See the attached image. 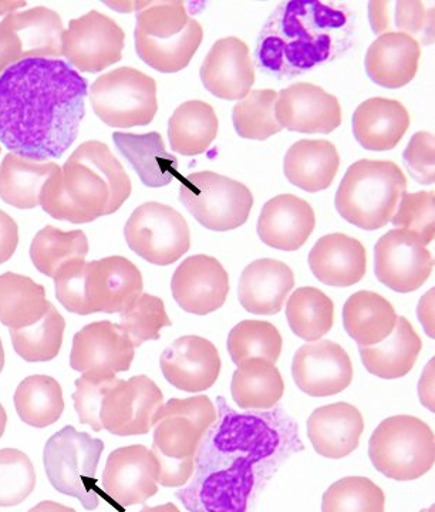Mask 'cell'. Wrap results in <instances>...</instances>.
I'll list each match as a JSON object with an SVG mask.
<instances>
[{"label":"cell","instance_id":"obj_1","mask_svg":"<svg viewBox=\"0 0 435 512\" xmlns=\"http://www.w3.org/2000/svg\"><path fill=\"white\" fill-rule=\"evenodd\" d=\"M87 93V80L63 60L12 64L0 76V143L39 163L62 157L79 134Z\"/></svg>","mask_w":435,"mask_h":512},{"label":"cell","instance_id":"obj_2","mask_svg":"<svg viewBox=\"0 0 435 512\" xmlns=\"http://www.w3.org/2000/svg\"><path fill=\"white\" fill-rule=\"evenodd\" d=\"M353 32L354 12L347 5L288 0L266 20L256 59L266 72L298 76L346 50Z\"/></svg>","mask_w":435,"mask_h":512},{"label":"cell","instance_id":"obj_3","mask_svg":"<svg viewBox=\"0 0 435 512\" xmlns=\"http://www.w3.org/2000/svg\"><path fill=\"white\" fill-rule=\"evenodd\" d=\"M131 190L130 177L110 148L90 140L49 181L40 207L57 221L89 224L120 210Z\"/></svg>","mask_w":435,"mask_h":512},{"label":"cell","instance_id":"obj_4","mask_svg":"<svg viewBox=\"0 0 435 512\" xmlns=\"http://www.w3.org/2000/svg\"><path fill=\"white\" fill-rule=\"evenodd\" d=\"M56 298L76 315L123 313L143 293V275L130 259L74 261L55 276Z\"/></svg>","mask_w":435,"mask_h":512},{"label":"cell","instance_id":"obj_5","mask_svg":"<svg viewBox=\"0 0 435 512\" xmlns=\"http://www.w3.org/2000/svg\"><path fill=\"white\" fill-rule=\"evenodd\" d=\"M217 417L208 396L170 399L163 404L155 417L151 448L158 464V484L177 488L190 481L198 447Z\"/></svg>","mask_w":435,"mask_h":512},{"label":"cell","instance_id":"obj_6","mask_svg":"<svg viewBox=\"0 0 435 512\" xmlns=\"http://www.w3.org/2000/svg\"><path fill=\"white\" fill-rule=\"evenodd\" d=\"M407 191V178L393 161L360 160L350 165L336 194L340 217L366 231L386 227Z\"/></svg>","mask_w":435,"mask_h":512},{"label":"cell","instance_id":"obj_7","mask_svg":"<svg viewBox=\"0 0 435 512\" xmlns=\"http://www.w3.org/2000/svg\"><path fill=\"white\" fill-rule=\"evenodd\" d=\"M137 55L161 73H177L200 49L204 30L188 16L184 2H148L137 15Z\"/></svg>","mask_w":435,"mask_h":512},{"label":"cell","instance_id":"obj_8","mask_svg":"<svg viewBox=\"0 0 435 512\" xmlns=\"http://www.w3.org/2000/svg\"><path fill=\"white\" fill-rule=\"evenodd\" d=\"M369 456L376 470L387 478L417 480L434 467V431L417 417H389L374 430Z\"/></svg>","mask_w":435,"mask_h":512},{"label":"cell","instance_id":"obj_9","mask_svg":"<svg viewBox=\"0 0 435 512\" xmlns=\"http://www.w3.org/2000/svg\"><path fill=\"white\" fill-rule=\"evenodd\" d=\"M104 443L89 433L66 426L47 440L43 463L50 484L69 497L77 498L87 511L100 504L96 473Z\"/></svg>","mask_w":435,"mask_h":512},{"label":"cell","instance_id":"obj_10","mask_svg":"<svg viewBox=\"0 0 435 512\" xmlns=\"http://www.w3.org/2000/svg\"><path fill=\"white\" fill-rule=\"evenodd\" d=\"M89 93L94 113L110 127L148 126L158 111L157 83L133 67L103 74Z\"/></svg>","mask_w":435,"mask_h":512},{"label":"cell","instance_id":"obj_11","mask_svg":"<svg viewBox=\"0 0 435 512\" xmlns=\"http://www.w3.org/2000/svg\"><path fill=\"white\" fill-rule=\"evenodd\" d=\"M180 201L201 225L218 232L242 227L254 207L246 185L211 171L182 177Z\"/></svg>","mask_w":435,"mask_h":512},{"label":"cell","instance_id":"obj_12","mask_svg":"<svg viewBox=\"0 0 435 512\" xmlns=\"http://www.w3.org/2000/svg\"><path fill=\"white\" fill-rule=\"evenodd\" d=\"M124 237L131 251L158 266L173 265L190 251L191 234L180 212L145 202L128 218Z\"/></svg>","mask_w":435,"mask_h":512},{"label":"cell","instance_id":"obj_13","mask_svg":"<svg viewBox=\"0 0 435 512\" xmlns=\"http://www.w3.org/2000/svg\"><path fill=\"white\" fill-rule=\"evenodd\" d=\"M63 20L55 10L37 6L13 12L0 22V57L12 64L62 56Z\"/></svg>","mask_w":435,"mask_h":512},{"label":"cell","instance_id":"obj_14","mask_svg":"<svg viewBox=\"0 0 435 512\" xmlns=\"http://www.w3.org/2000/svg\"><path fill=\"white\" fill-rule=\"evenodd\" d=\"M163 404L164 394L150 377L116 379L101 404V427L114 436H143L153 429Z\"/></svg>","mask_w":435,"mask_h":512},{"label":"cell","instance_id":"obj_15","mask_svg":"<svg viewBox=\"0 0 435 512\" xmlns=\"http://www.w3.org/2000/svg\"><path fill=\"white\" fill-rule=\"evenodd\" d=\"M124 30L109 16L90 10L70 20L62 35V55L84 73L103 72L123 56Z\"/></svg>","mask_w":435,"mask_h":512},{"label":"cell","instance_id":"obj_16","mask_svg":"<svg viewBox=\"0 0 435 512\" xmlns=\"http://www.w3.org/2000/svg\"><path fill=\"white\" fill-rule=\"evenodd\" d=\"M377 279L391 291L408 293L426 284L434 271V258L413 235L391 229L374 248Z\"/></svg>","mask_w":435,"mask_h":512},{"label":"cell","instance_id":"obj_17","mask_svg":"<svg viewBox=\"0 0 435 512\" xmlns=\"http://www.w3.org/2000/svg\"><path fill=\"white\" fill-rule=\"evenodd\" d=\"M158 464L141 444L117 448L107 458L101 477L103 493L116 507L144 504L158 493Z\"/></svg>","mask_w":435,"mask_h":512},{"label":"cell","instance_id":"obj_18","mask_svg":"<svg viewBox=\"0 0 435 512\" xmlns=\"http://www.w3.org/2000/svg\"><path fill=\"white\" fill-rule=\"evenodd\" d=\"M134 348L120 325L110 320L90 323L74 335L70 366L80 373L116 375L133 365Z\"/></svg>","mask_w":435,"mask_h":512},{"label":"cell","instance_id":"obj_19","mask_svg":"<svg viewBox=\"0 0 435 512\" xmlns=\"http://www.w3.org/2000/svg\"><path fill=\"white\" fill-rule=\"evenodd\" d=\"M292 375L296 386L310 397L335 396L352 383V360L332 340H316L296 352Z\"/></svg>","mask_w":435,"mask_h":512},{"label":"cell","instance_id":"obj_20","mask_svg":"<svg viewBox=\"0 0 435 512\" xmlns=\"http://www.w3.org/2000/svg\"><path fill=\"white\" fill-rule=\"evenodd\" d=\"M275 119L295 133L329 134L342 124V107L335 96L310 83H295L278 94Z\"/></svg>","mask_w":435,"mask_h":512},{"label":"cell","instance_id":"obj_21","mask_svg":"<svg viewBox=\"0 0 435 512\" xmlns=\"http://www.w3.org/2000/svg\"><path fill=\"white\" fill-rule=\"evenodd\" d=\"M171 291L175 302L192 315H208L224 306L229 276L218 259L194 255L175 269Z\"/></svg>","mask_w":435,"mask_h":512},{"label":"cell","instance_id":"obj_22","mask_svg":"<svg viewBox=\"0 0 435 512\" xmlns=\"http://www.w3.org/2000/svg\"><path fill=\"white\" fill-rule=\"evenodd\" d=\"M160 366L168 383L187 393H201L217 383L221 356L214 343L201 336H182L168 346L160 357Z\"/></svg>","mask_w":435,"mask_h":512},{"label":"cell","instance_id":"obj_23","mask_svg":"<svg viewBox=\"0 0 435 512\" xmlns=\"http://www.w3.org/2000/svg\"><path fill=\"white\" fill-rule=\"evenodd\" d=\"M201 80L218 99H245L255 83L249 46L238 37L219 39L202 63Z\"/></svg>","mask_w":435,"mask_h":512},{"label":"cell","instance_id":"obj_24","mask_svg":"<svg viewBox=\"0 0 435 512\" xmlns=\"http://www.w3.org/2000/svg\"><path fill=\"white\" fill-rule=\"evenodd\" d=\"M315 225V211L309 202L282 194L263 205L258 235L268 247L293 252L306 244Z\"/></svg>","mask_w":435,"mask_h":512},{"label":"cell","instance_id":"obj_25","mask_svg":"<svg viewBox=\"0 0 435 512\" xmlns=\"http://www.w3.org/2000/svg\"><path fill=\"white\" fill-rule=\"evenodd\" d=\"M293 288L295 274L285 262L258 259L242 272L238 285L239 302L245 311L254 315H276L282 311Z\"/></svg>","mask_w":435,"mask_h":512},{"label":"cell","instance_id":"obj_26","mask_svg":"<svg viewBox=\"0 0 435 512\" xmlns=\"http://www.w3.org/2000/svg\"><path fill=\"white\" fill-rule=\"evenodd\" d=\"M309 266L322 284L349 288L359 284L366 275V248L349 235H325L310 251Z\"/></svg>","mask_w":435,"mask_h":512},{"label":"cell","instance_id":"obj_27","mask_svg":"<svg viewBox=\"0 0 435 512\" xmlns=\"http://www.w3.org/2000/svg\"><path fill=\"white\" fill-rule=\"evenodd\" d=\"M363 431L362 413L349 403L319 407L308 420V436L316 453L333 460L352 454Z\"/></svg>","mask_w":435,"mask_h":512},{"label":"cell","instance_id":"obj_28","mask_svg":"<svg viewBox=\"0 0 435 512\" xmlns=\"http://www.w3.org/2000/svg\"><path fill=\"white\" fill-rule=\"evenodd\" d=\"M421 46L414 37L404 33H384L367 50L366 72L384 89H400L416 77Z\"/></svg>","mask_w":435,"mask_h":512},{"label":"cell","instance_id":"obj_29","mask_svg":"<svg viewBox=\"0 0 435 512\" xmlns=\"http://www.w3.org/2000/svg\"><path fill=\"white\" fill-rule=\"evenodd\" d=\"M410 127V114L397 100L373 97L353 114V134L360 146L370 151H389L397 147Z\"/></svg>","mask_w":435,"mask_h":512},{"label":"cell","instance_id":"obj_30","mask_svg":"<svg viewBox=\"0 0 435 512\" xmlns=\"http://www.w3.org/2000/svg\"><path fill=\"white\" fill-rule=\"evenodd\" d=\"M113 140L147 187L161 188L177 178L181 180L177 158L165 150L160 133H114Z\"/></svg>","mask_w":435,"mask_h":512},{"label":"cell","instance_id":"obj_31","mask_svg":"<svg viewBox=\"0 0 435 512\" xmlns=\"http://www.w3.org/2000/svg\"><path fill=\"white\" fill-rule=\"evenodd\" d=\"M339 167L337 148L327 140H300L289 148L283 160L289 183L308 192L327 190Z\"/></svg>","mask_w":435,"mask_h":512},{"label":"cell","instance_id":"obj_32","mask_svg":"<svg viewBox=\"0 0 435 512\" xmlns=\"http://www.w3.org/2000/svg\"><path fill=\"white\" fill-rule=\"evenodd\" d=\"M60 167L9 153L0 164V198L19 210L39 207L43 192Z\"/></svg>","mask_w":435,"mask_h":512},{"label":"cell","instance_id":"obj_33","mask_svg":"<svg viewBox=\"0 0 435 512\" xmlns=\"http://www.w3.org/2000/svg\"><path fill=\"white\" fill-rule=\"evenodd\" d=\"M397 318L393 305L372 291L354 293L343 308V325L359 348H370L389 338Z\"/></svg>","mask_w":435,"mask_h":512},{"label":"cell","instance_id":"obj_34","mask_svg":"<svg viewBox=\"0 0 435 512\" xmlns=\"http://www.w3.org/2000/svg\"><path fill=\"white\" fill-rule=\"evenodd\" d=\"M423 349L420 336L404 316L397 318L389 338L370 348H360L363 365L380 379H400L411 372Z\"/></svg>","mask_w":435,"mask_h":512},{"label":"cell","instance_id":"obj_35","mask_svg":"<svg viewBox=\"0 0 435 512\" xmlns=\"http://www.w3.org/2000/svg\"><path fill=\"white\" fill-rule=\"evenodd\" d=\"M218 117L208 103L200 100L182 103L168 123L171 148L181 156H200L214 143Z\"/></svg>","mask_w":435,"mask_h":512},{"label":"cell","instance_id":"obj_36","mask_svg":"<svg viewBox=\"0 0 435 512\" xmlns=\"http://www.w3.org/2000/svg\"><path fill=\"white\" fill-rule=\"evenodd\" d=\"M232 399L241 409L269 410L285 393V383L278 367L262 359H249L232 376Z\"/></svg>","mask_w":435,"mask_h":512},{"label":"cell","instance_id":"obj_37","mask_svg":"<svg viewBox=\"0 0 435 512\" xmlns=\"http://www.w3.org/2000/svg\"><path fill=\"white\" fill-rule=\"evenodd\" d=\"M46 289L28 276L0 275V323L10 330L28 328L42 319L47 308Z\"/></svg>","mask_w":435,"mask_h":512},{"label":"cell","instance_id":"obj_38","mask_svg":"<svg viewBox=\"0 0 435 512\" xmlns=\"http://www.w3.org/2000/svg\"><path fill=\"white\" fill-rule=\"evenodd\" d=\"M89 254V239L80 229L62 231L47 225L30 245V258L40 274L55 278L70 262L83 261Z\"/></svg>","mask_w":435,"mask_h":512},{"label":"cell","instance_id":"obj_39","mask_svg":"<svg viewBox=\"0 0 435 512\" xmlns=\"http://www.w3.org/2000/svg\"><path fill=\"white\" fill-rule=\"evenodd\" d=\"M15 407L20 420L37 429H45L62 417L63 390L53 377L35 375L26 377L15 393Z\"/></svg>","mask_w":435,"mask_h":512},{"label":"cell","instance_id":"obj_40","mask_svg":"<svg viewBox=\"0 0 435 512\" xmlns=\"http://www.w3.org/2000/svg\"><path fill=\"white\" fill-rule=\"evenodd\" d=\"M286 318L298 338L316 342L333 328L335 303L318 288H299L289 298Z\"/></svg>","mask_w":435,"mask_h":512},{"label":"cell","instance_id":"obj_41","mask_svg":"<svg viewBox=\"0 0 435 512\" xmlns=\"http://www.w3.org/2000/svg\"><path fill=\"white\" fill-rule=\"evenodd\" d=\"M373 2L369 3V19L373 32L376 35L390 33L391 28H396V33H404L408 36L427 37L426 43L434 42V9L427 10L423 2Z\"/></svg>","mask_w":435,"mask_h":512},{"label":"cell","instance_id":"obj_42","mask_svg":"<svg viewBox=\"0 0 435 512\" xmlns=\"http://www.w3.org/2000/svg\"><path fill=\"white\" fill-rule=\"evenodd\" d=\"M64 329L66 320L49 302L42 319L28 328L10 330V338L16 353L26 362H50L62 349Z\"/></svg>","mask_w":435,"mask_h":512},{"label":"cell","instance_id":"obj_43","mask_svg":"<svg viewBox=\"0 0 435 512\" xmlns=\"http://www.w3.org/2000/svg\"><path fill=\"white\" fill-rule=\"evenodd\" d=\"M283 340L272 323L244 320L228 336V352L236 365L249 359H262L275 365L281 357Z\"/></svg>","mask_w":435,"mask_h":512},{"label":"cell","instance_id":"obj_44","mask_svg":"<svg viewBox=\"0 0 435 512\" xmlns=\"http://www.w3.org/2000/svg\"><path fill=\"white\" fill-rule=\"evenodd\" d=\"M276 99L275 90H254L236 104L232 120L239 137L263 141L281 133L283 128L275 119Z\"/></svg>","mask_w":435,"mask_h":512},{"label":"cell","instance_id":"obj_45","mask_svg":"<svg viewBox=\"0 0 435 512\" xmlns=\"http://www.w3.org/2000/svg\"><path fill=\"white\" fill-rule=\"evenodd\" d=\"M386 495L366 477H345L323 494L322 512H384Z\"/></svg>","mask_w":435,"mask_h":512},{"label":"cell","instance_id":"obj_46","mask_svg":"<svg viewBox=\"0 0 435 512\" xmlns=\"http://www.w3.org/2000/svg\"><path fill=\"white\" fill-rule=\"evenodd\" d=\"M173 325L165 311L163 299L150 293H141L127 311L121 313L120 328L126 332L134 348H140L148 340H158L161 329Z\"/></svg>","mask_w":435,"mask_h":512},{"label":"cell","instance_id":"obj_47","mask_svg":"<svg viewBox=\"0 0 435 512\" xmlns=\"http://www.w3.org/2000/svg\"><path fill=\"white\" fill-rule=\"evenodd\" d=\"M36 487L32 460L16 448L0 450V507H15L28 500Z\"/></svg>","mask_w":435,"mask_h":512},{"label":"cell","instance_id":"obj_48","mask_svg":"<svg viewBox=\"0 0 435 512\" xmlns=\"http://www.w3.org/2000/svg\"><path fill=\"white\" fill-rule=\"evenodd\" d=\"M435 192H406L396 214L391 218L394 227L413 235L423 247L435 238Z\"/></svg>","mask_w":435,"mask_h":512},{"label":"cell","instance_id":"obj_49","mask_svg":"<svg viewBox=\"0 0 435 512\" xmlns=\"http://www.w3.org/2000/svg\"><path fill=\"white\" fill-rule=\"evenodd\" d=\"M116 375L83 373L76 380V392L73 393L74 409L79 414L80 423L89 424L94 431H101V404L107 390L116 382Z\"/></svg>","mask_w":435,"mask_h":512},{"label":"cell","instance_id":"obj_50","mask_svg":"<svg viewBox=\"0 0 435 512\" xmlns=\"http://www.w3.org/2000/svg\"><path fill=\"white\" fill-rule=\"evenodd\" d=\"M403 161L417 183L433 185L435 181L434 134L420 131L411 137L404 150Z\"/></svg>","mask_w":435,"mask_h":512},{"label":"cell","instance_id":"obj_51","mask_svg":"<svg viewBox=\"0 0 435 512\" xmlns=\"http://www.w3.org/2000/svg\"><path fill=\"white\" fill-rule=\"evenodd\" d=\"M19 245L18 224L5 211L0 210V265L8 262Z\"/></svg>","mask_w":435,"mask_h":512},{"label":"cell","instance_id":"obj_52","mask_svg":"<svg viewBox=\"0 0 435 512\" xmlns=\"http://www.w3.org/2000/svg\"><path fill=\"white\" fill-rule=\"evenodd\" d=\"M434 363L435 359H431L426 370H424L423 379L418 384V394H420L421 403L434 412Z\"/></svg>","mask_w":435,"mask_h":512},{"label":"cell","instance_id":"obj_53","mask_svg":"<svg viewBox=\"0 0 435 512\" xmlns=\"http://www.w3.org/2000/svg\"><path fill=\"white\" fill-rule=\"evenodd\" d=\"M434 289L428 291L418 305V318L423 323L427 335L434 339Z\"/></svg>","mask_w":435,"mask_h":512},{"label":"cell","instance_id":"obj_54","mask_svg":"<svg viewBox=\"0 0 435 512\" xmlns=\"http://www.w3.org/2000/svg\"><path fill=\"white\" fill-rule=\"evenodd\" d=\"M104 5L117 10V12L131 13L140 12L141 9L148 5V2H133V0H130V2H104Z\"/></svg>","mask_w":435,"mask_h":512},{"label":"cell","instance_id":"obj_55","mask_svg":"<svg viewBox=\"0 0 435 512\" xmlns=\"http://www.w3.org/2000/svg\"><path fill=\"white\" fill-rule=\"evenodd\" d=\"M29 512H76L74 508L66 507V505L55 503V501H42L35 505Z\"/></svg>","mask_w":435,"mask_h":512},{"label":"cell","instance_id":"obj_56","mask_svg":"<svg viewBox=\"0 0 435 512\" xmlns=\"http://www.w3.org/2000/svg\"><path fill=\"white\" fill-rule=\"evenodd\" d=\"M26 2H16V0H0V16L9 15L18 9L25 8Z\"/></svg>","mask_w":435,"mask_h":512},{"label":"cell","instance_id":"obj_57","mask_svg":"<svg viewBox=\"0 0 435 512\" xmlns=\"http://www.w3.org/2000/svg\"><path fill=\"white\" fill-rule=\"evenodd\" d=\"M140 512H181L180 508L173 503L157 505V507H144Z\"/></svg>","mask_w":435,"mask_h":512},{"label":"cell","instance_id":"obj_58","mask_svg":"<svg viewBox=\"0 0 435 512\" xmlns=\"http://www.w3.org/2000/svg\"><path fill=\"white\" fill-rule=\"evenodd\" d=\"M6 423H8V414H6V410L3 409L2 404H0V439H2L3 434H5Z\"/></svg>","mask_w":435,"mask_h":512},{"label":"cell","instance_id":"obj_59","mask_svg":"<svg viewBox=\"0 0 435 512\" xmlns=\"http://www.w3.org/2000/svg\"><path fill=\"white\" fill-rule=\"evenodd\" d=\"M3 367H5V349H3V343L0 340V373H2Z\"/></svg>","mask_w":435,"mask_h":512},{"label":"cell","instance_id":"obj_60","mask_svg":"<svg viewBox=\"0 0 435 512\" xmlns=\"http://www.w3.org/2000/svg\"><path fill=\"white\" fill-rule=\"evenodd\" d=\"M8 64L3 62L2 57H0V76H2L3 72H5L6 69H8Z\"/></svg>","mask_w":435,"mask_h":512},{"label":"cell","instance_id":"obj_61","mask_svg":"<svg viewBox=\"0 0 435 512\" xmlns=\"http://www.w3.org/2000/svg\"><path fill=\"white\" fill-rule=\"evenodd\" d=\"M420 512H435V507H434V505H431V507L427 508V510H423V511H420Z\"/></svg>","mask_w":435,"mask_h":512}]
</instances>
